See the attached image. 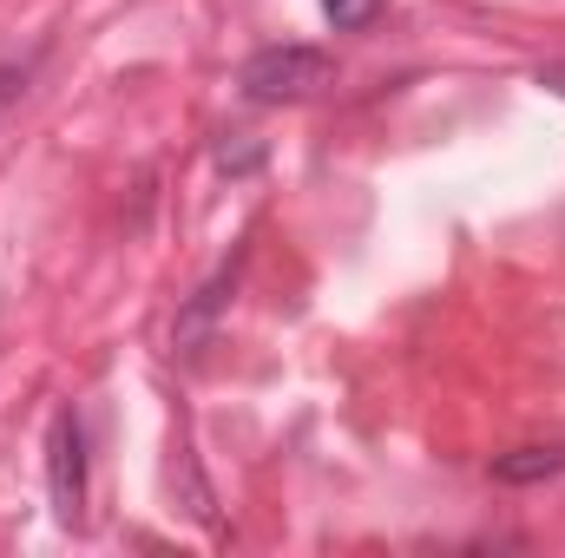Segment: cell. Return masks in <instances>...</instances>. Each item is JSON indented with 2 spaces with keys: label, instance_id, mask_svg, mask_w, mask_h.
Masks as SVG:
<instances>
[{
  "label": "cell",
  "instance_id": "obj_1",
  "mask_svg": "<svg viewBox=\"0 0 565 558\" xmlns=\"http://www.w3.org/2000/svg\"><path fill=\"white\" fill-rule=\"evenodd\" d=\"M237 86L257 106H296V99H316L322 86H335V60L322 46H264L244 60Z\"/></svg>",
  "mask_w": 565,
  "mask_h": 558
},
{
  "label": "cell",
  "instance_id": "obj_2",
  "mask_svg": "<svg viewBox=\"0 0 565 558\" xmlns=\"http://www.w3.org/2000/svg\"><path fill=\"white\" fill-rule=\"evenodd\" d=\"M46 493H53L60 526L86 519V427L73 408H60L46 427Z\"/></svg>",
  "mask_w": 565,
  "mask_h": 558
},
{
  "label": "cell",
  "instance_id": "obj_3",
  "mask_svg": "<svg viewBox=\"0 0 565 558\" xmlns=\"http://www.w3.org/2000/svg\"><path fill=\"white\" fill-rule=\"evenodd\" d=\"M565 473V447H513L493 460V480L500 486H540V480H559Z\"/></svg>",
  "mask_w": 565,
  "mask_h": 558
},
{
  "label": "cell",
  "instance_id": "obj_4",
  "mask_svg": "<svg viewBox=\"0 0 565 558\" xmlns=\"http://www.w3.org/2000/svg\"><path fill=\"white\" fill-rule=\"evenodd\" d=\"M231 282H237V270H224V277H217V282H204V289L191 296V309L178 315V342H184V348H191V342H198V335L211 329V315L224 309V289H231Z\"/></svg>",
  "mask_w": 565,
  "mask_h": 558
},
{
  "label": "cell",
  "instance_id": "obj_5",
  "mask_svg": "<svg viewBox=\"0 0 565 558\" xmlns=\"http://www.w3.org/2000/svg\"><path fill=\"white\" fill-rule=\"evenodd\" d=\"M33 66H40V46L33 53H13V60H0V119L20 106V93L33 86Z\"/></svg>",
  "mask_w": 565,
  "mask_h": 558
},
{
  "label": "cell",
  "instance_id": "obj_6",
  "mask_svg": "<svg viewBox=\"0 0 565 558\" xmlns=\"http://www.w3.org/2000/svg\"><path fill=\"white\" fill-rule=\"evenodd\" d=\"M322 13H329L342 33H355V26H369V20L382 13V0H322Z\"/></svg>",
  "mask_w": 565,
  "mask_h": 558
},
{
  "label": "cell",
  "instance_id": "obj_7",
  "mask_svg": "<svg viewBox=\"0 0 565 558\" xmlns=\"http://www.w3.org/2000/svg\"><path fill=\"white\" fill-rule=\"evenodd\" d=\"M540 86H553V93L565 99V66H540Z\"/></svg>",
  "mask_w": 565,
  "mask_h": 558
}]
</instances>
